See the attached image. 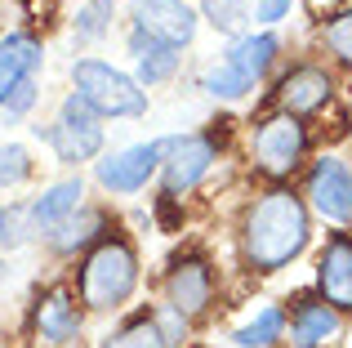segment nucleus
Wrapping results in <instances>:
<instances>
[{
	"instance_id": "obj_8",
	"label": "nucleus",
	"mask_w": 352,
	"mask_h": 348,
	"mask_svg": "<svg viewBox=\"0 0 352 348\" xmlns=\"http://www.w3.org/2000/svg\"><path fill=\"white\" fill-rule=\"evenodd\" d=\"M165 148H170V139H152V143H134V148H120L112 157L94 161L98 188L112 192V197H134V192H143L147 183L161 174Z\"/></svg>"
},
{
	"instance_id": "obj_2",
	"label": "nucleus",
	"mask_w": 352,
	"mask_h": 348,
	"mask_svg": "<svg viewBox=\"0 0 352 348\" xmlns=\"http://www.w3.org/2000/svg\"><path fill=\"white\" fill-rule=\"evenodd\" d=\"M138 290V250L129 237H103L94 250H85L76 272V299L85 313H120Z\"/></svg>"
},
{
	"instance_id": "obj_28",
	"label": "nucleus",
	"mask_w": 352,
	"mask_h": 348,
	"mask_svg": "<svg viewBox=\"0 0 352 348\" xmlns=\"http://www.w3.org/2000/svg\"><path fill=\"white\" fill-rule=\"evenodd\" d=\"M9 228H14V215H9V210H5V206H0V246H5V241H9Z\"/></svg>"
},
{
	"instance_id": "obj_5",
	"label": "nucleus",
	"mask_w": 352,
	"mask_h": 348,
	"mask_svg": "<svg viewBox=\"0 0 352 348\" xmlns=\"http://www.w3.org/2000/svg\"><path fill=\"white\" fill-rule=\"evenodd\" d=\"M250 157H254V170L267 174V179H290L294 170L308 157V125L299 116H267L258 121L254 139H250Z\"/></svg>"
},
{
	"instance_id": "obj_3",
	"label": "nucleus",
	"mask_w": 352,
	"mask_h": 348,
	"mask_svg": "<svg viewBox=\"0 0 352 348\" xmlns=\"http://www.w3.org/2000/svg\"><path fill=\"white\" fill-rule=\"evenodd\" d=\"M72 94L98 121H134V116H147V89L129 72H120L103 58H76L72 63Z\"/></svg>"
},
{
	"instance_id": "obj_27",
	"label": "nucleus",
	"mask_w": 352,
	"mask_h": 348,
	"mask_svg": "<svg viewBox=\"0 0 352 348\" xmlns=\"http://www.w3.org/2000/svg\"><path fill=\"white\" fill-rule=\"evenodd\" d=\"M290 9H294V0H254V23L276 27L290 18Z\"/></svg>"
},
{
	"instance_id": "obj_19",
	"label": "nucleus",
	"mask_w": 352,
	"mask_h": 348,
	"mask_svg": "<svg viewBox=\"0 0 352 348\" xmlns=\"http://www.w3.org/2000/svg\"><path fill=\"white\" fill-rule=\"evenodd\" d=\"M129 54H134V63H138V76H134L138 85H161L183 63V50H170V45L152 41V36H143V32H129Z\"/></svg>"
},
{
	"instance_id": "obj_22",
	"label": "nucleus",
	"mask_w": 352,
	"mask_h": 348,
	"mask_svg": "<svg viewBox=\"0 0 352 348\" xmlns=\"http://www.w3.org/2000/svg\"><path fill=\"white\" fill-rule=\"evenodd\" d=\"M201 18L223 36H241V27L250 18V5L245 0H201Z\"/></svg>"
},
{
	"instance_id": "obj_11",
	"label": "nucleus",
	"mask_w": 352,
	"mask_h": 348,
	"mask_svg": "<svg viewBox=\"0 0 352 348\" xmlns=\"http://www.w3.org/2000/svg\"><path fill=\"white\" fill-rule=\"evenodd\" d=\"M165 304L174 313H183L188 322L214 304V268H210L206 254H183V259L170 263V272H165Z\"/></svg>"
},
{
	"instance_id": "obj_7",
	"label": "nucleus",
	"mask_w": 352,
	"mask_h": 348,
	"mask_svg": "<svg viewBox=\"0 0 352 348\" xmlns=\"http://www.w3.org/2000/svg\"><path fill=\"white\" fill-rule=\"evenodd\" d=\"M219 161V134L210 130H192V134H174L161 161V188L165 197H188L201 179L210 174V166Z\"/></svg>"
},
{
	"instance_id": "obj_1",
	"label": "nucleus",
	"mask_w": 352,
	"mask_h": 348,
	"mask_svg": "<svg viewBox=\"0 0 352 348\" xmlns=\"http://www.w3.org/2000/svg\"><path fill=\"white\" fill-rule=\"evenodd\" d=\"M312 241V215L299 192L267 188L254 197L241 215V259L250 272H281L308 250Z\"/></svg>"
},
{
	"instance_id": "obj_16",
	"label": "nucleus",
	"mask_w": 352,
	"mask_h": 348,
	"mask_svg": "<svg viewBox=\"0 0 352 348\" xmlns=\"http://www.w3.org/2000/svg\"><path fill=\"white\" fill-rule=\"evenodd\" d=\"M103 237H112V219H107V210H98V206H80L76 215L67 219V224L54 228V232L45 237V246H50L58 259H72V254L94 250Z\"/></svg>"
},
{
	"instance_id": "obj_25",
	"label": "nucleus",
	"mask_w": 352,
	"mask_h": 348,
	"mask_svg": "<svg viewBox=\"0 0 352 348\" xmlns=\"http://www.w3.org/2000/svg\"><path fill=\"white\" fill-rule=\"evenodd\" d=\"M112 0H85V5L76 9V36L80 41H98V36H107V27H112Z\"/></svg>"
},
{
	"instance_id": "obj_29",
	"label": "nucleus",
	"mask_w": 352,
	"mask_h": 348,
	"mask_svg": "<svg viewBox=\"0 0 352 348\" xmlns=\"http://www.w3.org/2000/svg\"><path fill=\"white\" fill-rule=\"evenodd\" d=\"M321 5H335V0H312V9H321Z\"/></svg>"
},
{
	"instance_id": "obj_21",
	"label": "nucleus",
	"mask_w": 352,
	"mask_h": 348,
	"mask_svg": "<svg viewBox=\"0 0 352 348\" xmlns=\"http://www.w3.org/2000/svg\"><path fill=\"white\" fill-rule=\"evenodd\" d=\"M98 348H170V344H165L161 326H156V313H134L129 322H120Z\"/></svg>"
},
{
	"instance_id": "obj_23",
	"label": "nucleus",
	"mask_w": 352,
	"mask_h": 348,
	"mask_svg": "<svg viewBox=\"0 0 352 348\" xmlns=\"http://www.w3.org/2000/svg\"><path fill=\"white\" fill-rule=\"evenodd\" d=\"M321 45H326V50L352 72V9H344V14H330L326 23H321Z\"/></svg>"
},
{
	"instance_id": "obj_10",
	"label": "nucleus",
	"mask_w": 352,
	"mask_h": 348,
	"mask_svg": "<svg viewBox=\"0 0 352 348\" xmlns=\"http://www.w3.org/2000/svg\"><path fill=\"white\" fill-rule=\"evenodd\" d=\"M303 197L308 215H321L326 224H352V166L339 157H321L308 170Z\"/></svg>"
},
{
	"instance_id": "obj_26",
	"label": "nucleus",
	"mask_w": 352,
	"mask_h": 348,
	"mask_svg": "<svg viewBox=\"0 0 352 348\" xmlns=\"http://www.w3.org/2000/svg\"><path fill=\"white\" fill-rule=\"evenodd\" d=\"M156 326H161V335H165V344H170V348H183V344H188V326L192 322L183 313H174L170 304L156 308Z\"/></svg>"
},
{
	"instance_id": "obj_18",
	"label": "nucleus",
	"mask_w": 352,
	"mask_h": 348,
	"mask_svg": "<svg viewBox=\"0 0 352 348\" xmlns=\"http://www.w3.org/2000/svg\"><path fill=\"white\" fill-rule=\"evenodd\" d=\"M339 335V313L326 299H303L290 313V348H321Z\"/></svg>"
},
{
	"instance_id": "obj_4",
	"label": "nucleus",
	"mask_w": 352,
	"mask_h": 348,
	"mask_svg": "<svg viewBox=\"0 0 352 348\" xmlns=\"http://www.w3.org/2000/svg\"><path fill=\"white\" fill-rule=\"evenodd\" d=\"M32 134L50 143L63 166H85V161H98V152H103V121L76 94L63 98L58 116L50 125H32Z\"/></svg>"
},
{
	"instance_id": "obj_24",
	"label": "nucleus",
	"mask_w": 352,
	"mask_h": 348,
	"mask_svg": "<svg viewBox=\"0 0 352 348\" xmlns=\"http://www.w3.org/2000/svg\"><path fill=\"white\" fill-rule=\"evenodd\" d=\"M32 179V152L23 143H0V192Z\"/></svg>"
},
{
	"instance_id": "obj_15",
	"label": "nucleus",
	"mask_w": 352,
	"mask_h": 348,
	"mask_svg": "<svg viewBox=\"0 0 352 348\" xmlns=\"http://www.w3.org/2000/svg\"><path fill=\"white\" fill-rule=\"evenodd\" d=\"M317 290L335 313H352V232H335L317 259Z\"/></svg>"
},
{
	"instance_id": "obj_12",
	"label": "nucleus",
	"mask_w": 352,
	"mask_h": 348,
	"mask_svg": "<svg viewBox=\"0 0 352 348\" xmlns=\"http://www.w3.org/2000/svg\"><path fill=\"white\" fill-rule=\"evenodd\" d=\"M45 67V41L32 32H5L0 36V107L18 94V89L36 85Z\"/></svg>"
},
{
	"instance_id": "obj_30",
	"label": "nucleus",
	"mask_w": 352,
	"mask_h": 348,
	"mask_svg": "<svg viewBox=\"0 0 352 348\" xmlns=\"http://www.w3.org/2000/svg\"><path fill=\"white\" fill-rule=\"evenodd\" d=\"M192 348H206V344H192Z\"/></svg>"
},
{
	"instance_id": "obj_13",
	"label": "nucleus",
	"mask_w": 352,
	"mask_h": 348,
	"mask_svg": "<svg viewBox=\"0 0 352 348\" xmlns=\"http://www.w3.org/2000/svg\"><path fill=\"white\" fill-rule=\"evenodd\" d=\"M335 94V80H330L326 67L317 63H294L281 80H276V107L285 116H308V112H321Z\"/></svg>"
},
{
	"instance_id": "obj_20",
	"label": "nucleus",
	"mask_w": 352,
	"mask_h": 348,
	"mask_svg": "<svg viewBox=\"0 0 352 348\" xmlns=\"http://www.w3.org/2000/svg\"><path fill=\"white\" fill-rule=\"evenodd\" d=\"M281 340H285V308H276V304L258 308L245 326H236V331H232V344L236 348H276Z\"/></svg>"
},
{
	"instance_id": "obj_9",
	"label": "nucleus",
	"mask_w": 352,
	"mask_h": 348,
	"mask_svg": "<svg viewBox=\"0 0 352 348\" xmlns=\"http://www.w3.org/2000/svg\"><path fill=\"white\" fill-rule=\"evenodd\" d=\"M129 18H134V32L152 36L170 50H188L201 27V14L188 0H129Z\"/></svg>"
},
{
	"instance_id": "obj_17",
	"label": "nucleus",
	"mask_w": 352,
	"mask_h": 348,
	"mask_svg": "<svg viewBox=\"0 0 352 348\" xmlns=\"http://www.w3.org/2000/svg\"><path fill=\"white\" fill-rule=\"evenodd\" d=\"M276 54H281V36H276V32H245V36H236V41L228 45L223 63L236 67L250 85H258V80L272 72Z\"/></svg>"
},
{
	"instance_id": "obj_14",
	"label": "nucleus",
	"mask_w": 352,
	"mask_h": 348,
	"mask_svg": "<svg viewBox=\"0 0 352 348\" xmlns=\"http://www.w3.org/2000/svg\"><path fill=\"white\" fill-rule=\"evenodd\" d=\"M85 206V179H58V183H50V188L41 192V197L32 201V206H27V232L32 237H50L54 228H63L67 224L72 215H76V210Z\"/></svg>"
},
{
	"instance_id": "obj_6",
	"label": "nucleus",
	"mask_w": 352,
	"mask_h": 348,
	"mask_svg": "<svg viewBox=\"0 0 352 348\" xmlns=\"http://www.w3.org/2000/svg\"><path fill=\"white\" fill-rule=\"evenodd\" d=\"M85 331V308L72 286H45L27 313V340L32 348H72Z\"/></svg>"
}]
</instances>
